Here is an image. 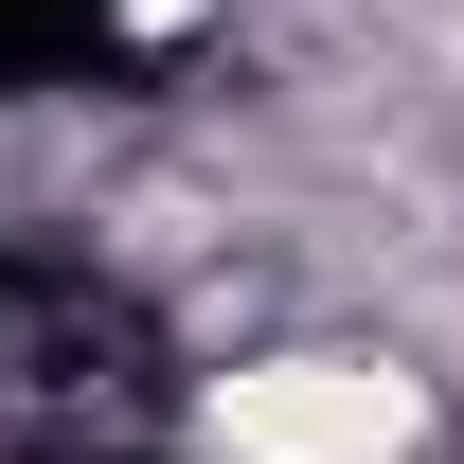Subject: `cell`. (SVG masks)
<instances>
[{
	"instance_id": "obj_1",
	"label": "cell",
	"mask_w": 464,
	"mask_h": 464,
	"mask_svg": "<svg viewBox=\"0 0 464 464\" xmlns=\"http://www.w3.org/2000/svg\"><path fill=\"white\" fill-rule=\"evenodd\" d=\"M161 429H179V464H447L464 393H447V357L393 340V322H286V340L179 375Z\"/></svg>"
}]
</instances>
